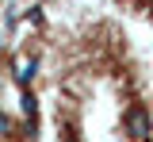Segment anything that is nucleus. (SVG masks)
Returning a JSON list of instances; mask_svg holds the SVG:
<instances>
[{
	"label": "nucleus",
	"mask_w": 153,
	"mask_h": 142,
	"mask_svg": "<svg viewBox=\"0 0 153 142\" xmlns=\"http://www.w3.org/2000/svg\"><path fill=\"white\" fill-rule=\"evenodd\" d=\"M123 123H126V138L130 142H146L149 138V111H146V104H130L126 115H123Z\"/></svg>",
	"instance_id": "obj_1"
},
{
	"label": "nucleus",
	"mask_w": 153,
	"mask_h": 142,
	"mask_svg": "<svg viewBox=\"0 0 153 142\" xmlns=\"http://www.w3.org/2000/svg\"><path fill=\"white\" fill-rule=\"evenodd\" d=\"M35 69H38V58H35V54H31V58H23V61H19V69H16V81L23 84V92H27V84L35 81Z\"/></svg>",
	"instance_id": "obj_2"
},
{
	"label": "nucleus",
	"mask_w": 153,
	"mask_h": 142,
	"mask_svg": "<svg viewBox=\"0 0 153 142\" xmlns=\"http://www.w3.org/2000/svg\"><path fill=\"white\" fill-rule=\"evenodd\" d=\"M4 135H12V119H8V115L0 111V138H4Z\"/></svg>",
	"instance_id": "obj_3"
}]
</instances>
